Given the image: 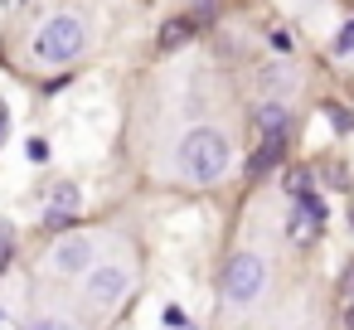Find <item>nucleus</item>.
<instances>
[{
    "instance_id": "nucleus-1",
    "label": "nucleus",
    "mask_w": 354,
    "mask_h": 330,
    "mask_svg": "<svg viewBox=\"0 0 354 330\" xmlns=\"http://www.w3.org/2000/svg\"><path fill=\"white\" fill-rule=\"evenodd\" d=\"M228 161H233V151H228L223 131H214V127H194V131L180 141V170H185L194 185H214V180L228 170Z\"/></svg>"
},
{
    "instance_id": "nucleus-2",
    "label": "nucleus",
    "mask_w": 354,
    "mask_h": 330,
    "mask_svg": "<svg viewBox=\"0 0 354 330\" xmlns=\"http://www.w3.org/2000/svg\"><path fill=\"white\" fill-rule=\"evenodd\" d=\"M88 49V25L78 15H49L35 35V54L44 64H73Z\"/></svg>"
},
{
    "instance_id": "nucleus-3",
    "label": "nucleus",
    "mask_w": 354,
    "mask_h": 330,
    "mask_svg": "<svg viewBox=\"0 0 354 330\" xmlns=\"http://www.w3.org/2000/svg\"><path fill=\"white\" fill-rule=\"evenodd\" d=\"M262 282H267L262 257H257V253H238V257H228V267H223V301H228V306H252L257 291H262Z\"/></svg>"
},
{
    "instance_id": "nucleus-4",
    "label": "nucleus",
    "mask_w": 354,
    "mask_h": 330,
    "mask_svg": "<svg viewBox=\"0 0 354 330\" xmlns=\"http://www.w3.org/2000/svg\"><path fill=\"white\" fill-rule=\"evenodd\" d=\"M127 286H131V267H127V262H97V267H88L83 301H88L93 311H107V306H117V301L127 296Z\"/></svg>"
},
{
    "instance_id": "nucleus-5",
    "label": "nucleus",
    "mask_w": 354,
    "mask_h": 330,
    "mask_svg": "<svg viewBox=\"0 0 354 330\" xmlns=\"http://www.w3.org/2000/svg\"><path fill=\"white\" fill-rule=\"evenodd\" d=\"M320 223H325V199L301 194L296 209L286 214V238H291V243H310V238L320 233Z\"/></svg>"
},
{
    "instance_id": "nucleus-6",
    "label": "nucleus",
    "mask_w": 354,
    "mask_h": 330,
    "mask_svg": "<svg viewBox=\"0 0 354 330\" xmlns=\"http://www.w3.org/2000/svg\"><path fill=\"white\" fill-rule=\"evenodd\" d=\"M49 267L59 277H78L93 267V238H59L54 253H49Z\"/></svg>"
},
{
    "instance_id": "nucleus-7",
    "label": "nucleus",
    "mask_w": 354,
    "mask_h": 330,
    "mask_svg": "<svg viewBox=\"0 0 354 330\" xmlns=\"http://www.w3.org/2000/svg\"><path fill=\"white\" fill-rule=\"evenodd\" d=\"M44 214H49V223H59V219H68V214H78V185H54L49 190V199H44Z\"/></svg>"
},
{
    "instance_id": "nucleus-8",
    "label": "nucleus",
    "mask_w": 354,
    "mask_h": 330,
    "mask_svg": "<svg viewBox=\"0 0 354 330\" xmlns=\"http://www.w3.org/2000/svg\"><path fill=\"white\" fill-rule=\"evenodd\" d=\"M257 131H262V136H286V107H281V102H267V107L257 112Z\"/></svg>"
},
{
    "instance_id": "nucleus-9",
    "label": "nucleus",
    "mask_w": 354,
    "mask_h": 330,
    "mask_svg": "<svg viewBox=\"0 0 354 330\" xmlns=\"http://www.w3.org/2000/svg\"><path fill=\"white\" fill-rule=\"evenodd\" d=\"M194 35V20H165L160 25V49H175V44H185Z\"/></svg>"
},
{
    "instance_id": "nucleus-10",
    "label": "nucleus",
    "mask_w": 354,
    "mask_h": 330,
    "mask_svg": "<svg viewBox=\"0 0 354 330\" xmlns=\"http://www.w3.org/2000/svg\"><path fill=\"white\" fill-rule=\"evenodd\" d=\"M277 156H281V136H262V151L248 161V170H252V175H262V170H267Z\"/></svg>"
},
{
    "instance_id": "nucleus-11",
    "label": "nucleus",
    "mask_w": 354,
    "mask_h": 330,
    "mask_svg": "<svg viewBox=\"0 0 354 330\" xmlns=\"http://www.w3.org/2000/svg\"><path fill=\"white\" fill-rule=\"evenodd\" d=\"M286 190H291V199H301V194H310V175H306V170H296V175L286 180Z\"/></svg>"
},
{
    "instance_id": "nucleus-12",
    "label": "nucleus",
    "mask_w": 354,
    "mask_h": 330,
    "mask_svg": "<svg viewBox=\"0 0 354 330\" xmlns=\"http://www.w3.org/2000/svg\"><path fill=\"white\" fill-rule=\"evenodd\" d=\"M335 49H339V54H354V20H349V25L339 30V39H335Z\"/></svg>"
},
{
    "instance_id": "nucleus-13",
    "label": "nucleus",
    "mask_w": 354,
    "mask_h": 330,
    "mask_svg": "<svg viewBox=\"0 0 354 330\" xmlns=\"http://www.w3.org/2000/svg\"><path fill=\"white\" fill-rule=\"evenodd\" d=\"M10 248H15V238H10V223H0V262L10 257Z\"/></svg>"
},
{
    "instance_id": "nucleus-14",
    "label": "nucleus",
    "mask_w": 354,
    "mask_h": 330,
    "mask_svg": "<svg viewBox=\"0 0 354 330\" xmlns=\"http://www.w3.org/2000/svg\"><path fill=\"white\" fill-rule=\"evenodd\" d=\"M30 161H35V165H39V161H49V141H39V136H35V141H30Z\"/></svg>"
},
{
    "instance_id": "nucleus-15",
    "label": "nucleus",
    "mask_w": 354,
    "mask_h": 330,
    "mask_svg": "<svg viewBox=\"0 0 354 330\" xmlns=\"http://www.w3.org/2000/svg\"><path fill=\"white\" fill-rule=\"evenodd\" d=\"M30 330H68V325H64V320H59V315H44V320H35V325H30Z\"/></svg>"
},
{
    "instance_id": "nucleus-16",
    "label": "nucleus",
    "mask_w": 354,
    "mask_h": 330,
    "mask_svg": "<svg viewBox=\"0 0 354 330\" xmlns=\"http://www.w3.org/2000/svg\"><path fill=\"white\" fill-rule=\"evenodd\" d=\"M272 49H281V54H286V49H291V35H286V30H277V35H272Z\"/></svg>"
},
{
    "instance_id": "nucleus-17",
    "label": "nucleus",
    "mask_w": 354,
    "mask_h": 330,
    "mask_svg": "<svg viewBox=\"0 0 354 330\" xmlns=\"http://www.w3.org/2000/svg\"><path fill=\"white\" fill-rule=\"evenodd\" d=\"M344 330H354V301L344 306Z\"/></svg>"
},
{
    "instance_id": "nucleus-18",
    "label": "nucleus",
    "mask_w": 354,
    "mask_h": 330,
    "mask_svg": "<svg viewBox=\"0 0 354 330\" xmlns=\"http://www.w3.org/2000/svg\"><path fill=\"white\" fill-rule=\"evenodd\" d=\"M0 330H20V325H15V320H10L6 311H0Z\"/></svg>"
}]
</instances>
